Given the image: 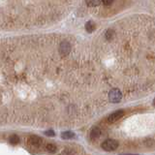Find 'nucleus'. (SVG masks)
Listing matches in <instances>:
<instances>
[{
	"label": "nucleus",
	"instance_id": "1",
	"mask_svg": "<svg viewBox=\"0 0 155 155\" xmlns=\"http://www.w3.org/2000/svg\"><path fill=\"white\" fill-rule=\"evenodd\" d=\"M101 147L104 150H106V151H114V150H115L118 147V142L113 139L106 140L105 142L102 143Z\"/></svg>",
	"mask_w": 155,
	"mask_h": 155
},
{
	"label": "nucleus",
	"instance_id": "2",
	"mask_svg": "<svg viewBox=\"0 0 155 155\" xmlns=\"http://www.w3.org/2000/svg\"><path fill=\"white\" fill-rule=\"evenodd\" d=\"M121 98H122V93L118 88H114L110 91L109 99L111 103H118V102H120Z\"/></svg>",
	"mask_w": 155,
	"mask_h": 155
},
{
	"label": "nucleus",
	"instance_id": "3",
	"mask_svg": "<svg viewBox=\"0 0 155 155\" xmlns=\"http://www.w3.org/2000/svg\"><path fill=\"white\" fill-rule=\"evenodd\" d=\"M71 51V45L69 42L63 41L59 45V53L62 56H66L70 53Z\"/></svg>",
	"mask_w": 155,
	"mask_h": 155
},
{
	"label": "nucleus",
	"instance_id": "4",
	"mask_svg": "<svg viewBox=\"0 0 155 155\" xmlns=\"http://www.w3.org/2000/svg\"><path fill=\"white\" fill-rule=\"evenodd\" d=\"M124 115V111L122 110H115L114 111L113 114H110L108 117V121L110 123H114L115 121L119 120L122 116Z\"/></svg>",
	"mask_w": 155,
	"mask_h": 155
},
{
	"label": "nucleus",
	"instance_id": "5",
	"mask_svg": "<svg viewBox=\"0 0 155 155\" xmlns=\"http://www.w3.org/2000/svg\"><path fill=\"white\" fill-rule=\"evenodd\" d=\"M28 143L29 144L34 145V147H39L42 144V139L38 136H29L28 137Z\"/></svg>",
	"mask_w": 155,
	"mask_h": 155
},
{
	"label": "nucleus",
	"instance_id": "6",
	"mask_svg": "<svg viewBox=\"0 0 155 155\" xmlns=\"http://www.w3.org/2000/svg\"><path fill=\"white\" fill-rule=\"evenodd\" d=\"M100 136H101V130L98 127H94L91 129V131H90V139L91 140L98 139Z\"/></svg>",
	"mask_w": 155,
	"mask_h": 155
},
{
	"label": "nucleus",
	"instance_id": "7",
	"mask_svg": "<svg viewBox=\"0 0 155 155\" xmlns=\"http://www.w3.org/2000/svg\"><path fill=\"white\" fill-rule=\"evenodd\" d=\"M84 28H85V30L88 32V33H92L94 30H95V28H96V24L94 21H88L86 23H85V25H84Z\"/></svg>",
	"mask_w": 155,
	"mask_h": 155
},
{
	"label": "nucleus",
	"instance_id": "8",
	"mask_svg": "<svg viewBox=\"0 0 155 155\" xmlns=\"http://www.w3.org/2000/svg\"><path fill=\"white\" fill-rule=\"evenodd\" d=\"M61 138L64 140H70V139L75 138V134L74 132H72V131H66V132H63L61 134Z\"/></svg>",
	"mask_w": 155,
	"mask_h": 155
},
{
	"label": "nucleus",
	"instance_id": "9",
	"mask_svg": "<svg viewBox=\"0 0 155 155\" xmlns=\"http://www.w3.org/2000/svg\"><path fill=\"white\" fill-rule=\"evenodd\" d=\"M85 3L88 7H96L101 4V0H85Z\"/></svg>",
	"mask_w": 155,
	"mask_h": 155
},
{
	"label": "nucleus",
	"instance_id": "10",
	"mask_svg": "<svg viewBox=\"0 0 155 155\" xmlns=\"http://www.w3.org/2000/svg\"><path fill=\"white\" fill-rule=\"evenodd\" d=\"M46 150L50 153H54V152H56L57 147H56V145L52 144V143H48L46 145Z\"/></svg>",
	"mask_w": 155,
	"mask_h": 155
},
{
	"label": "nucleus",
	"instance_id": "11",
	"mask_svg": "<svg viewBox=\"0 0 155 155\" xmlns=\"http://www.w3.org/2000/svg\"><path fill=\"white\" fill-rule=\"evenodd\" d=\"M105 37L107 40H113L114 37V31L113 29H108V30L106 31V34H105Z\"/></svg>",
	"mask_w": 155,
	"mask_h": 155
},
{
	"label": "nucleus",
	"instance_id": "12",
	"mask_svg": "<svg viewBox=\"0 0 155 155\" xmlns=\"http://www.w3.org/2000/svg\"><path fill=\"white\" fill-rule=\"evenodd\" d=\"M9 142L10 143H12V144H17L19 143V138L18 137L17 135H12L11 137L9 138Z\"/></svg>",
	"mask_w": 155,
	"mask_h": 155
},
{
	"label": "nucleus",
	"instance_id": "13",
	"mask_svg": "<svg viewBox=\"0 0 155 155\" xmlns=\"http://www.w3.org/2000/svg\"><path fill=\"white\" fill-rule=\"evenodd\" d=\"M114 2V0H101V3H103L106 6H110Z\"/></svg>",
	"mask_w": 155,
	"mask_h": 155
},
{
	"label": "nucleus",
	"instance_id": "14",
	"mask_svg": "<svg viewBox=\"0 0 155 155\" xmlns=\"http://www.w3.org/2000/svg\"><path fill=\"white\" fill-rule=\"evenodd\" d=\"M45 134H46L47 136H50V137H54V136H55L54 132H53L52 130H48V131H46Z\"/></svg>",
	"mask_w": 155,
	"mask_h": 155
},
{
	"label": "nucleus",
	"instance_id": "15",
	"mask_svg": "<svg viewBox=\"0 0 155 155\" xmlns=\"http://www.w3.org/2000/svg\"><path fill=\"white\" fill-rule=\"evenodd\" d=\"M120 155H139V154H120Z\"/></svg>",
	"mask_w": 155,
	"mask_h": 155
}]
</instances>
